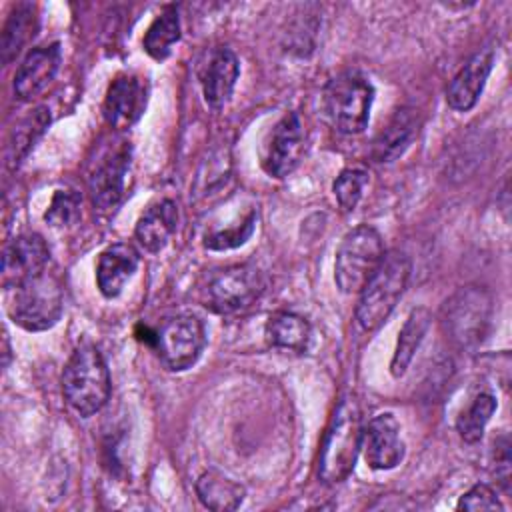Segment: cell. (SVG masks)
I'll list each match as a JSON object with an SVG mask.
<instances>
[{
    "label": "cell",
    "mask_w": 512,
    "mask_h": 512,
    "mask_svg": "<svg viewBox=\"0 0 512 512\" xmlns=\"http://www.w3.org/2000/svg\"><path fill=\"white\" fill-rule=\"evenodd\" d=\"M362 444V420L354 398L336 406L324 432L318 456V476L324 484H338L354 470Z\"/></svg>",
    "instance_id": "cell-1"
},
{
    "label": "cell",
    "mask_w": 512,
    "mask_h": 512,
    "mask_svg": "<svg viewBox=\"0 0 512 512\" xmlns=\"http://www.w3.org/2000/svg\"><path fill=\"white\" fill-rule=\"evenodd\" d=\"M62 392L68 406L84 418L104 408L110 398V372L94 344H80L70 354L62 372Z\"/></svg>",
    "instance_id": "cell-2"
},
{
    "label": "cell",
    "mask_w": 512,
    "mask_h": 512,
    "mask_svg": "<svg viewBox=\"0 0 512 512\" xmlns=\"http://www.w3.org/2000/svg\"><path fill=\"white\" fill-rule=\"evenodd\" d=\"M412 274L410 258L392 250L384 254L376 272L360 290L356 304V318L364 330H376L386 322L398 300L402 298Z\"/></svg>",
    "instance_id": "cell-3"
},
{
    "label": "cell",
    "mask_w": 512,
    "mask_h": 512,
    "mask_svg": "<svg viewBox=\"0 0 512 512\" xmlns=\"http://www.w3.org/2000/svg\"><path fill=\"white\" fill-rule=\"evenodd\" d=\"M372 102L374 86L358 70L338 72L328 80L322 94L326 118L342 134H360L366 130Z\"/></svg>",
    "instance_id": "cell-4"
},
{
    "label": "cell",
    "mask_w": 512,
    "mask_h": 512,
    "mask_svg": "<svg viewBox=\"0 0 512 512\" xmlns=\"http://www.w3.org/2000/svg\"><path fill=\"white\" fill-rule=\"evenodd\" d=\"M8 292V316L28 332L52 328L64 312V288L54 272L46 270Z\"/></svg>",
    "instance_id": "cell-5"
},
{
    "label": "cell",
    "mask_w": 512,
    "mask_h": 512,
    "mask_svg": "<svg viewBox=\"0 0 512 512\" xmlns=\"http://www.w3.org/2000/svg\"><path fill=\"white\" fill-rule=\"evenodd\" d=\"M384 258V242L374 226L360 224L340 242L334 260V280L340 292H360Z\"/></svg>",
    "instance_id": "cell-6"
},
{
    "label": "cell",
    "mask_w": 512,
    "mask_h": 512,
    "mask_svg": "<svg viewBox=\"0 0 512 512\" xmlns=\"http://www.w3.org/2000/svg\"><path fill=\"white\" fill-rule=\"evenodd\" d=\"M492 318V298L482 286H464L442 308V324L458 348L472 350L486 338Z\"/></svg>",
    "instance_id": "cell-7"
},
{
    "label": "cell",
    "mask_w": 512,
    "mask_h": 512,
    "mask_svg": "<svg viewBox=\"0 0 512 512\" xmlns=\"http://www.w3.org/2000/svg\"><path fill=\"white\" fill-rule=\"evenodd\" d=\"M268 286L266 274L250 264H232L208 276L204 286V302L218 314H236L252 306Z\"/></svg>",
    "instance_id": "cell-8"
},
{
    "label": "cell",
    "mask_w": 512,
    "mask_h": 512,
    "mask_svg": "<svg viewBox=\"0 0 512 512\" xmlns=\"http://www.w3.org/2000/svg\"><path fill=\"white\" fill-rule=\"evenodd\" d=\"M152 344L168 370L184 372L198 362L206 346V330L198 316L176 314L158 326Z\"/></svg>",
    "instance_id": "cell-9"
},
{
    "label": "cell",
    "mask_w": 512,
    "mask_h": 512,
    "mask_svg": "<svg viewBox=\"0 0 512 512\" xmlns=\"http://www.w3.org/2000/svg\"><path fill=\"white\" fill-rule=\"evenodd\" d=\"M128 168L130 144L126 140L118 138L100 150L88 174V190L94 208L100 212H110L120 204Z\"/></svg>",
    "instance_id": "cell-10"
},
{
    "label": "cell",
    "mask_w": 512,
    "mask_h": 512,
    "mask_svg": "<svg viewBox=\"0 0 512 512\" xmlns=\"http://www.w3.org/2000/svg\"><path fill=\"white\" fill-rule=\"evenodd\" d=\"M304 128L298 112L284 114L262 146L260 164L264 172L272 178H286L296 170L304 154Z\"/></svg>",
    "instance_id": "cell-11"
},
{
    "label": "cell",
    "mask_w": 512,
    "mask_h": 512,
    "mask_svg": "<svg viewBox=\"0 0 512 512\" xmlns=\"http://www.w3.org/2000/svg\"><path fill=\"white\" fill-rule=\"evenodd\" d=\"M50 248L36 232L14 236L2 252V286L12 290L48 270Z\"/></svg>",
    "instance_id": "cell-12"
},
{
    "label": "cell",
    "mask_w": 512,
    "mask_h": 512,
    "mask_svg": "<svg viewBox=\"0 0 512 512\" xmlns=\"http://www.w3.org/2000/svg\"><path fill=\"white\" fill-rule=\"evenodd\" d=\"M150 86L146 78L132 72L118 74L104 96V118L114 130H128L134 126L148 106Z\"/></svg>",
    "instance_id": "cell-13"
},
{
    "label": "cell",
    "mask_w": 512,
    "mask_h": 512,
    "mask_svg": "<svg viewBox=\"0 0 512 512\" xmlns=\"http://www.w3.org/2000/svg\"><path fill=\"white\" fill-rule=\"evenodd\" d=\"M364 460L372 470H392L404 460V442L400 438V424L392 412L376 414L362 428Z\"/></svg>",
    "instance_id": "cell-14"
},
{
    "label": "cell",
    "mask_w": 512,
    "mask_h": 512,
    "mask_svg": "<svg viewBox=\"0 0 512 512\" xmlns=\"http://www.w3.org/2000/svg\"><path fill=\"white\" fill-rule=\"evenodd\" d=\"M238 76L240 62L236 54L224 46L212 48L206 54L204 64L200 66V86L204 102L214 110L224 108L234 92Z\"/></svg>",
    "instance_id": "cell-15"
},
{
    "label": "cell",
    "mask_w": 512,
    "mask_h": 512,
    "mask_svg": "<svg viewBox=\"0 0 512 512\" xmlns=\"http://www.w3.org/2000/svg\"><path fill=\"white\" fill-rule=\"evenodd\" d=\"M62 60L60 44L52 42L46 46L32 48L14 74V94L20 100H32L48 88L58 74Z\"/></svg>",
    "instance_id": "cell-16"
},
{
    "label": "cell",
    "mask_w": 512,
    "mask_h": 512,
    "mask_svg": "<svg viewBox=\"0 0 512 512\" xmlns=\"http://www.w3.org/2000/svg\"><path fill=\"white\" fill-rule=\"evenodd\" d=\"M494 66V50L482 48L478 50L450 80L446 90V102L456 112H468L476 106L486 80Z\"/></svg>",
    "instance_id": "cell-17"
},
{
    "label": "cell",
    "mask_w": 512,
    "mask_h": 512,
    "mask_svg": "<svg viewBox=\"0 0 512 512\" xmlns=\"http://www.w3.org/2000/svg\"><path fill=\"white\" fill-rule=\"evenodd\" d=\"M140 264V254L132 244L116 242L104 248L96 264V284L104 298H118L126 282L134 276Z\"/></svg>",
    "instance_id": "cell-18"
},
{
    "label": "cell",
    "mask_w": 512,
    "mask_h": 512,
    "mask_svg": "<svg viewBox=\"0 0 512 512\" xmlns=\"http://www.w3.org/2000/svg\"><path fill=\"white\" fill-rule=\"evenodd\" d=\"M178 218H180L178 204L170 198H162L150 204L140 214L134 226V238L146 252L158 254L160 250H164L170 236L176 232Z\"/></svg>",
    "instance_id": "cell-19"
},
{
    "label": "cell",
    "mask_w": 512,
    "mask_h": 512,
    "mask_svg": "<svg viewBox=\"0 0 512 512\" xmlns=\"http://www.w3.org/2000/svg\"><path fill=\"white\" fill-rule=\"evenodd\" d=\"M420 128V120L416 110L412 108H400L392 114L388 124L376 134L372 142L370 156L378 164L392 162L400 158L408 146L414 142Z\"/></svg>",
    "instance_id": "cell-20"
},
{
    "label": "cell",
    "mask_w": 512,
    "mask_h": 512,
    "mask_svg": "<svg viewBox=\"0 0 512 512\" xmlns=\"http://www.w3.org/2000/svg\"><path fill=\"white\" fill-rule=\"evenodd\" d=\"M264 336L272 348L302 354L312 342V326L296 312L278 310L266 320Z\"/></svg>",
    "instance_id": "cell-21"
},
{
    "label": "cell",
    "mask_w": 512,
    "mask_h": 512,
    "mask_svg": "<svg viewBox=\"0 0 512 512\" xmlns=\"http://www.w3.org/2000/svg\"><path fill=\"white\" fill-rule=\"evenodd\" d=\"M430 312L420 306V308H414L408 318L404 320L400 332H398V340H396V348H394V354H392V360H390V374L394 378H400L404 376V372L408 370L416 350L420 348L428 328H430Z\"/></svg>",
    "instance_id": "cell-22"
},
{
    "label": "cell",
    "mask_w": 512,
    "mask_h": 512,
    "mask_svg": "<svg viewBox=\"0 0 512 512\" xmlns=\"http://www.w3.org/2000/svg\"><path fill=\"white\" fill-rule=\"evenodd\" d=\"M196 494L198 500L216 512L236 510L244 502L246 490L240 482L224 476L218 470H206L196 480Z\"/></svg>",
    "instance_id": "cell-23"
},
{
    "label": "cell",
    "mask_w": 512,
    "mask_h": 512,
    "mask_svg": "<svg viewBox=\"0 0 512 512\" xmlns=\"http://www.w3.org/2000/svg\"><path fill=\"white\" fill-rule=\"evenodd\" d=\"M38 30L36 6L30 2H20L12 8L4 30H2V62L10 64L18 52L34 38Z\"/></svg>",
    "instance_id": "cell-24"
},
{
    "label": "cell",
    "mask_w": 512,
    "mask_h": 512,
    "mask_svg": "<svg viewBox=\"0 0 512 512\" xmlns=\"http://www.w3.org/2000/svg\"><path fill=\"white\" fill-rule=\"evenodd\" d=\"M48 124H50V110L46 106H38L14 126L6 144V160L12 168L18 166L28 156V152L34 148L36 140L42 136Z\"/></svg>",
    "instance_id": "cell-25"
},
{
    "label": "cell",
    "mask_w": 512,
    "mask_h": 512,
    "mask_svg": "<svg viewBox=\"0 0 512 512\" xmlns=\"http://www.w3.org/2000/svg\"><path fill=\"white\" fill-rule=\"evenodd\" d=\"M180 40V18L176 6L168 4L164 10L154 18L146 36H144V50L154 60H164L170 56L172 46Z\"/></svg>",
    "instance_id": "cell-26"
},
{
    "label": "cell",
    "mask_w": 512,
    "mask_h": 512,
    "mask_svg": "<svg viewBox=\"0 0 512 512\" xmlns=\"http://www.w3.org/2000/svg\"><path fill=\"white\" fill-rule=\"evenodd\" d=\"M496 408H498V402L490 392H480L478 396H474V400L468 404L466 410L460 412L456 420V430L460 438L466 444L480 442L484 436L486 424L490 422Z\"/></svg>",
    "instance_id": "cell-27"
},
{
    "label": "cell",
    "mask_w": 512,
    "mask_h": 512,
    "mask_svg": "<svg viewBox=\"0 0 512 512\" xmlns=\"http://www.w3.org/2000/svg\"><path fill=\"white\" fill-rule=\"evenodd\" d=\"M256 210L250 208L238 222H232L224 228H212L204 234V246L208 250H232L242 246L256 228Z\"/></svg>",
    "instance_id": "cell-28"
},
{
    "label": "cell",
    "mask_w": 512,
    "mask_h": 512,
    "mask_svg": "<svg viewBox=\"0 0 512 512\" xmlns=\"http://www.w3.org/2000/svg\"><path fill=\"white\" fill-rule=\"evenodd\" d=\"M368 184V172L364 168H344L334 184H332V190H334V198L338 202V206L344 210V212H352L360 198H362V192H364V186Z\"/></svg>",
    "instance_id": "cell-29"
},
{
    "label": "cell",
    "mask_w": 512,
    "mask_h": 512,
    "mask_svg": "<svg viewBox=\"0 0 512 512\" xmlns=\"http://www.w3.org/2000/svg\"><path fill=\"white\" fill-rule=\"evenodd\" d=\"M44 220L54 228H68L80 220V196L74 190H56Z\"/></svg>",
    "instance_id": "cell-30"
},
{
    "label": "cell",
    "mask_w": 512,
    "mask_h": 512,
    "mask_svg": "<svg viewBox=\"0 0 512 512\" xmlns=\"http://www.w3.org/2000/svg\"><path fill=\"white\" fill-rule=\"evenodd\" d=\"M458 510H502V502L494 488L488 484H474L464 492L456 504Z\"/></svg>",
    "instance_id": "cell-31"
},
{
    "label": "cell",
    "mask_w": 512,
    "mask_h": 512,
    "mask_svg": "<svg viewBox=\"0 0 512 512\" xmlns=\"http://www.w3.org/2000/svg\"><path fill=\"white\" fill-rule=\"evenodd\" d=\"M494 460H496V478L508 490V484H510V442H508V436H500L496 440Z\"/></svg>",
    "instance_id": "cell-32"
}]
</instances>
